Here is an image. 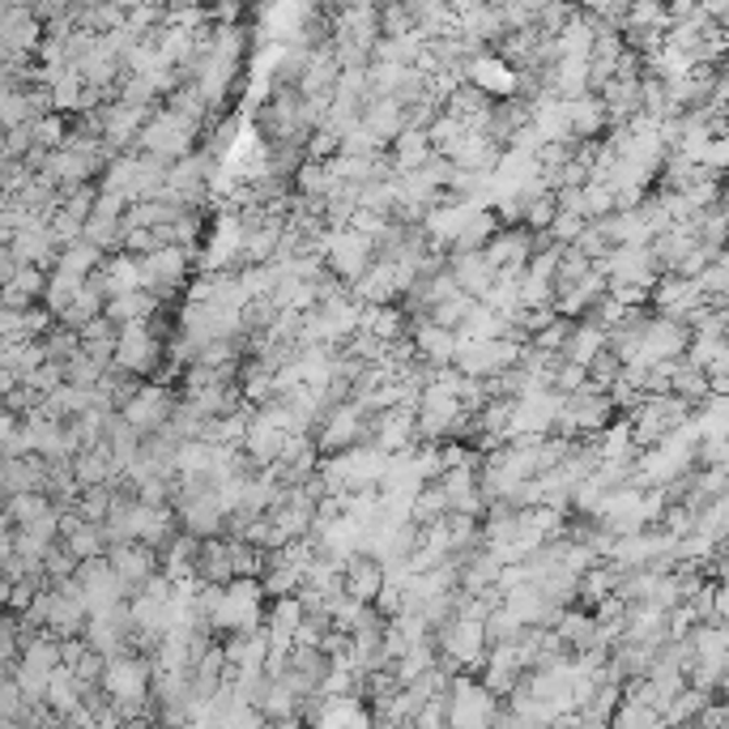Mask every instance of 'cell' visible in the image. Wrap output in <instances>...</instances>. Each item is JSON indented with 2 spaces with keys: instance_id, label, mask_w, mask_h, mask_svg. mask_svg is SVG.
<instances>
[{
  "instance_id": "6da1fadb",
  "label": "cell",
  "mask_w": 729,
  "mask_h": 729,
  "mask_svg": "<svg viewBox=\"0 0 729 729\" xmlns=\"http://www.w3.org/2000/svg\"><path fill=\"white\" fill-rule=\"evenodd\" d=\"M158 354H162V341L154 338V325L149 320H129V325H120V333H116V367H124V372H133L137 380L142 376H154V367H158Z\"/></svg>"
},
{
  "instance_id": "7a4b0ae2",
  "label": "cell",
  "mask_w": 729,
  "mask_h": 729,
  "mask_svg": "<svg viewBox=\"0 0 729 729\" xmlns=\"http://www.w3.org/2000/svg\"><path fill=\"white\" fill-rule=\"evenodd\" d=\"M372 260H376L372 240H367L363 231H354V227H341V231H333V235L325 240V265H329V274H338L345 287H350Z\"/></svg>"
},
{
  "instance_id": "3957f363",
  "label": "cell",
  "mask_w": 729,
  "mask_h": 729,
  "mask_svg": "<svg viewBox=\"0 0 729 729\" xmlns=\"http://www.w3.org/2000/svg\"><path fill=\"white\" fill-rule=\"evenodd\" d=\"M175 392L162 389V385H137V392L120 405V414H124V423L137 432V436H149V432H158L167 418H171V410H175Z\"/></svg>"
},
{
  "instance_id": "277c9868",
  "label": "cell",
  "mask_w": 729,
  "mask_h": 729,
  "mask_svg": "<svg viewBox=\"0 0 729 729\" xmlns=\"http://www.w3.org/2000/svg\"><path fill=\"white\" fill-rule=\"evenodd\" d=\"M102 555H107L111 572L129 584V593H133L137 584L149 581V576L158 572V550H154V546H146V542H133V537H124V542H111Z\"/></svg>"
},
{
  "instance_id": "5b68a950",
  "label": "cell",
  "mask_w": 729,
  "mask_h": 729,
  "mask_svg": "<svg viewBox=\"0 0 729 729\" xmlns=\"http://www.w3.org/2000/svg\"><path fill=\"white\" fill-rule=\"evenodd\" d=\"M448 274H452V282L461 287L465 294H474V299H483L490 291V282H495V265L483 256V247H474V252H448Z\"/></svg>"
},
{
  "instance_id": "8992f818",
  "label": "cell",
  "mask_w": 729,
  "mask_h": 729,
  "mask_svg": "<svg viewBox=\"0 0 729 729\" xmlns=\"http://www.w3.org/2000/svg\"><path fill=\"white\" fill-rule=\"evenodd\" d=\"M385 584V563L372 559V555H345V568H341V593L354 597V602H372Z\"/></svg>"
},
{
  "instance_id": "52a82bcc",
  "label": "cell",
  "mask_w": 729,
  "mask_h": 729,
  "mask_svg": "<svg viewBox=\"0 0 729 729\" xmlns=\"http://www.w3.org/2000/svg\"><path fill=\"white\" fill-rule=\"evenodd\" d=\"M193 576H196V584H231L235 581L227 537H201L196 559H193Z\"/></svg>"
},
{
  "instance_id": "ba28073f",
  "label": "cell",
  "mask_w": 729,
  "mask_h": 729,
  "mask_svg": "<svg viewBox=\"0 0 729 729\" xmlns=\"http://www.w3.org/2000/svg\"><path fill=\"white\" fill-rule=\"evenodd\" d=\"M158 307H162V303H158L146 287H129V291L107 294L102 316L116 320V325H129V320H149V316H158Z\"/></svg>"
},
{
  "instance_id": "9c48e42d",
  "label": "cell",
  "mask_w": 729,
  "mask_h": 729,
  "mask_svg": "<svg viewBox=\"0 0 729 729\" xmlns=\"http://www.w3.org/2000/svg\"><path fill=\"white\" fill-rule=\"evenodd\" d=\"M436 149L427 142V129H401L397 137H392V167H397V175L401 171H414V167H423L427 158H432Z\"/></svg>"
},
{
  "instance_id": "30bf717a",
  "label": "cell",
  "mask_w": 729,
  "mask_h": 729,
  "mask_svg": "<svg viewBox=\"0 0 729 729\" xmlns=\"http://www.w3.org/2000/svg\"><path fill=\"white\" fill-rule=\"evenodd\" d=\"M602 345H606V329H602V325H593V320H581V325H572V329H568V341H563V350H559V354H563L568 363H581L584 367V363H588Z\"/></svg>"
},
{
  "instance_id": "8fae6325",
  "label": "cell",
  "mask_w": 729,
  "mask_h": 729,
  "mask_svg": "<svg viewBox=\"0 0 729 729\" xmlns=\"http://www.w3.org/2000/svg\"><path fill=\"white\" fill-rule=\"evenodd\" d=\"M474 303H478L474 294H465L461 287H457V291L439 294L423 316H427V320H436V325H444V329H461V320L470 316V307H474Z\"/></svg>"
},
{
  "instance_id": "7c38bea8",
  "label": "cell",
  "mask_w": 729,
  "mask_h": 729,
  "mask_svg": "<svg viewBox=\"0 0 729 729\" xmlns=\"http://www.w3.org/2000/svg\"><path fill=\"white\" fill-rule=\"evenodd\" d=\"M13 525H26V521H35V517H44L51 512V499L44 490H9V499H4V508H0Z\"/></svg>"
},
{
  "instance_id": "4fadbf2b",
  "label": "cell",
  "mask_w": 729,
  "mask_h": 729,
  "mask_svg": "<svg viewBox=\"0 0 729 729\" xmlns=\"http://www.w3.org/2000/svg\"><path fill=\"white\" fill-rule=\"evenodd\" d=\"M107 367H111V363H107ZM60 376H64L69 385H82V389H95V380H98V376H102V363H98V359H95V354H90V350H82V345H77V350H73V354H69L64 363H60Z\"/></svg>"
},
{
  "instance_id": "5bb4252c",
  "label": "cell",
  "mask_w": 729,
  "mask_h": 729,
  "mask_svg": "<svg viewBox=\"0 0 729 729\" xmlns=\"http://www.w3.org/2000/svg\"><path fill=\"white\" fill-rule=\"evenodd\" d=\"M444 512H448V495L439 490V483L427 486V490L418 486V495L410 499V521H414V525H436Z\"/></svg>"
},
{
  "instance_id": "9a60e30c",
  "label": "cell",
  "mask_w": 729,
  "mask_h": 729,
  "mask_svg": "<svg viewBox=\"0 0 729 729\" xmlns=\"http://www.w3.org/2000/svg\"><path fill=\"white\" fill-rule=\"evenodd\" d=\"M495 231H499V227H495V218H490V214H478V218H470V222H461V227H457V235H452V252H474V247H483Z\"/></svg>"
},
{
  "instance_id": "2e32d148",
  "label": "cell",
  "mask_w": 729,
  "mask_h": 729,
  "mask_svg": "<svg viewBox=\"0 0 729 729\" xmlns=\"http://www.w3.org/2000/svg\"><path fill=\"white\" fill-rule=\"evenodd\" d=\"M584 227H588V218L576 214V209H555V218H550V227H546V235L555 243H576Z\"/></svg>"
}]
</instances>
